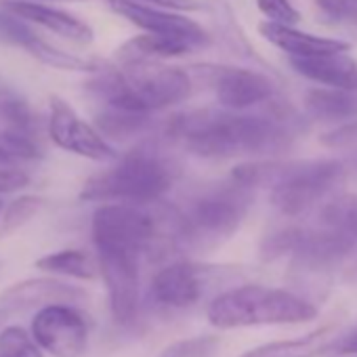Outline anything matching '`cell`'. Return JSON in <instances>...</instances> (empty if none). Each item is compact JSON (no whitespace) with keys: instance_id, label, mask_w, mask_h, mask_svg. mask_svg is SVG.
<instances>
[{"instance_id":"obj_30","label":"cell","mask_w":357,"mask_h":357,"mask_svg":"<svg viewBox=\"0 0 357 357\" xmlns=\"http://www.w3.org/2000/svg\"><path fill=\"white\" fill-rule=\"evenodd\" d=\"M321 145L330 149H353L357 151V122L340 124L321 135Z\"/></svg>"},{"instance_id":"obj_3","label":"cell","mask_w":357,"mask_h":357,"mask_svg":"<svg viewBox=\"0 0 357 357\" xmlns=\"http://www.w3.org/2000/svg\"><path fill=\"white\" fill-rule=\"evenodd\" d=\"M206 315L215 328L234 330L250 326L307 324L317 317V307L288 290L246 284L215 296Z\"/></svg>"},{"instance_id":"obj_8","label":"cell","mask_w":357,"mask_h":357,"mask_svg":"<svg viewBox=\"0 0 357 357\" xmlns=\"http://www.w3.org/2000/svg\"><path fill=\"white\" fill-rule=\"evenodd\" d=\"M32 336L53 357H84L89 351V324L70 303H51L32 317Z\"/></svg>"},{"instance_id":"obj_1","label":"cell","mask_w":357,"mask_h":357,"mask_svg":"<svg viewBox=\"0 0 357 357\" xmlns=\"http://www.w3.org/2000/svg\"><path fill=\"white\" fill-rule=\"evenodd\" d=\"M168 132L202 158L269 155L284 151L292 141L290 130L278 120L215 109L174 116L168 124Z\"/></svg>"},{"instance_id":"obj_16","label":"cell","mask_w":357,"mask_h":357,"mask_svg":"<svg viewBox=\"0 0 357 357\" xmlns=\"http://www.w3.org/2000/svg\"><path fill=\"white\" fill-rule=\"evenodd\" d=\"M290 66L296 74L305 76L307 80L332 86V89H344V91H357V61L347 55V51L336 53H317V55H290Z\"/></svg>"},{"instance_id":"obj_22","label":"cell","mask_w":357,"mask_h":357,"mask_svg":"<svg viewBox=\"0 0 357 357\" xmlns=\"http://www.w3.org/2000/svg\"><path fill=\"white\" fill-rule=\"evenodd\" d=\"M24 49H28L38 61H43L45 66H51L55 70H66V72H97L99 70L97 61L66 53V51L40 40L38 36H34L30 43H26Z\"/></svg>"},{"instance_id":"obj_11","label":"cell","mask_w":357,"mask_h":357,"mask_svg":"<svg viewBox=\"0 0 357 357\" xmlns=\"http://www.w3.org/2000/svg\"><path fill=\"white\" fill-rule=\"evenodd\" d=\"M196 76L211 84L217 93V101L227 109H246L267 101L273 95V82L250 70L225 68V66H202L196 68Z\"/></svg>"},{"instance_id":"obj_32","label":"cell","mask_w":357,"mask_h":357,"mask_svg":"<svg viewBox=\"0 0 357 357\" xmlns=\"http://www.w3.org/2000/svg\"><path fill=\"white\" fill-rule=\"evenodd\" d=\"M344 355H357V324L351 326L347 332L332 336V340L326 344L321 357H344Z\"/></svg>"},{"instance_id":"obj_29","label":"cell","mask_w":357,"mask_h":357,"mask_svg":"<svg viewBox=\"0 0 357 357\" xmlns=\"http://www.w3.org/2000/svg\"><path fill=\"white\" fill-rule=\"evenodd\" d=\"M0 145H3L5 149H9L15 158H28V160L40 158V149H38L32 135L5 130V132H0Z\"/></svg>"},{"instance_id":"obj_18","label":"cell","mask_w":357,"mask_h":357,"mask_svg":"<svg viewBox=\"0 0 357 357\" xmlns=\"http://www.w3.org/2000/svg\"><path fill=\"white\" fill-rule=\"evenodd\" d=\"M192 49L194 47L181 38L145 32L143 36H135L128 43H124L118 49V59L122 63L135 59H168V57H181Z\"/></svg>"},{"instance_id":"obj_14","label":"cell","mask_w":357,"mask_h":357,"mask_svg":"<svg viewBox=\"0 0 357 357\" xmlns=\"http://www.w3.org/2000/svg\"><path fill=\"white\" fill-rule=\"evenodd\" d=\"M84 292L72 284H66L55 278H32L24 280L20 284L9 286L3 294H0V309H3L9 317L40 309L51 303H74L82 298Z\"/></svg>"},{"instance_id":"obj_35","label":"cell","mask_w":357,"mask_h":357,"mask_svg":"<svg viewBox=\"0 0 357 357\" xmlns=\"http://www.w3.org/2000/svg\"><path fill=\"white\" fill-rule=\"evenodd\" d=\"M15 160H17V158H15L9 149H5L3 145H0V168H3V166H13Z\"/></svg>"},{"instance_id":"obj_15","label":"cell","mask_w":357,"mask_h":357,"mask_svg":"<svg viewBox=\"0 0 357 357\" xmlns=\"http://www.w3.org/2000/svg\"><path fill=\"white\" fill-rule=\"evenodd\" d=\"M3 9L17 15L24 22H32L36 26H43V28L55 32L57 36H61L74 45H80V47L91 45L95 38V32L89 24H84L82 20H78L66 11H59V9H53L47 5L24 3V0H5Z\"/></svg>"},{"instance_id":"obj_9","label":"cell","mask_w":357,"mask_h":357,"mask_svg":"<svg viewBox=\"0 0 357 357\" xmlns=\"http://www.w3.org/2000/svg\"><path fill=\"white\" fill-rule=\"evenodd\" d=\"M99 271L109 294V309L120 326H132L139 315V255L97 248Z\"/></svg>"},{"instance_id":"obj_38","label":"cell","mask_w":357,"mask_h":357,"mask_svg":"<svg viewBox=\"0 0 357 357\" xmlns=\"http://www.w3.org/2000/svg\"><path fill=\"white\" fill-rule=\"evenodd\" d=\"M0 213H3V200H0Z\"/></svg>"},{"instance_id":"obj_6","label":"cell","mask_w":357,"mask_h":357,"mask_svg":"<svg viewBox=\"0 0 357 357\" xmlns=\"http://www.w3.org/2000/svg\"><path fill=\"white\" fill-rule=\"evenodd\" d=\"M252 202L250 190L234 183L198 198L185 217V242L196 246H217L231 238L242 225Z\"/></svg>"},{"instance_id":"obj_7","label":"cell","mask_w":357,"mask_h":357,"mask_svg":"<svg viewBox=\"0 0 357 357\" xmlns=\"http://www.w3.org/2000/svg\"><path fill=\"white\" fill-rule=\"evenodd\" d=\"M118 74L145 112L181 103L192 95L190 74L181 68L164 66L158 59L124 61Z\"/></svg>"},{"instance_id":"obj_2","label":"cell","mask_w":357,"mask_h":357,"mask_svg":"<svg viewBox=\"0 0 357 357\" xmlns=\"http://www.w3.org/2000/svg\"><path fill=\"white\" fill-rule=\"evenodd\" d=\"M340 160H294V162H246L231 176L244 188H271L273 206L286 217H298L328 198L342 181Z\"/></svg>"},{"instance_id":"obj_36","label":"cell","mask_w":357,"mask_h":357,"mask_svg":"<svg viewBox=\"0 0 357 357\" xmlns=\"http://www.w3.org/2000/svg\"><path fill=\"white\" fill-rule=\"evenodd\" d=\"M9 319H11V317H9L3 309H0V328H5V324H7Z\"/></svg>"},{"instance_id":"obj_10","label":"cell","mask_w":357,"mask_h":357,"mask_svg":"<svg viewBox=\"0 0 357 357\" xmlns=\"http://www.w3.org/2000/svg\"><path fill=\"white\" fill-rule=\"evenodd\" d=\"M51 139L66 151L78 153L97 162L118 160L116 149L86 122L78 118V114L70 107L68 101L53 95L51 97V118H49Z\"/></svg>"},{"instance_id":"obj_13","label":"cell","mask_w":357,"mask_h":357,"mask_svg":"<svg viewBox=\"0 0 357 357\" xmlns=\"http://www.w3.org/2000/svg\"><path fill=\"white\" fill-rule=\"evenodd\" d=\"M206 290V271L194 263H170L151 280V298L170 309L196 305Z\"/></svg>"},{"instance_id":"obj_19","label":"cell","mask_w":357,"mask_h":357,"mask_svg":"<svg viewBox=\"0 0 357 357\" xmlns=\"http://www.w3.org/2000/svg\"><path fill=\"white\" fill-rule=\"evenodd\" d=\"M305 107L319 120H351L357 118V91L313 89L305 95Z\"/></svg>"},{"instance_id":"obj_28","label":"cell","mask_w":357,"mask_h":357,"mask_svg":"<svg viewBox=\"0 0 357 357\" xmlns=\"http://www.w3.org/2000/svg\"><path fill=\"white\" fill-rule=\"evenodd\" d=\"M257 7L273 24L296 26L301 20V13L292 7L290 0H257Z\"/></svg>"},{"instance_id":"obj_39","label":"cell","mask_w":357,"mask_h":357,"mask_svg":"<svg viewBox=\"0 0 357 357\" xmlns=\"http://www.w3.org/2000/svg\"><path fill=\"white\" fill-rule=\"evenodd\" d=\"M0 271H3V263H0Z\"/></svg>"},{"instance_id":"obj_21","label":"cell","mask_w":357,"mask_h":357,"mask_svg":"<svg viewBox=\"0 0 357 357\" xmlns=\"http://www.w3.org/2000/svg\"><path fill=\"white\" fill-rule=\"evenodd\" d=\"M36 269L78 280H95L99 265L82 250H59L36 261Z\"/></svg>"},{"instance_id":"obj_34","label":"cell","mask_w":357,"mask_h":357,"mask_svg":"<svg viewBox=\"0 0 357 357\" xmlns=\"http://www.w3.org/2000/svg\"><path fill=\"white\" fill-rule=\"evenodd\" d=\"M137 3H149V5H158V7L174 9V11H198V9H202L200 0H137Z\"/></svg>"},{"instance_id":"obj_17","label":"cell","mask_w":357,"mask_h":357,"mask_svg":"<svg viewBox=\"0 0 357 357\" xmlns=\"http://www.w3.org/2000/svg\"><path fill=\"white\" fill-rule=\"evenodd\" d=\"M259 32L265 40L275 45L278 49L286 51L288 55L301 57V55H317V53H336V51H349L347 43L334 40V38H321L307 32L296 30L294 26H282L273 22H265L259 26Z\"/></svg>"},{"instance_id":"obj_24","label":"cell","mask_w":357,"mask_h":357,"mask_svg":"<svg viewBox=\"0 0 357 357\" xmlns=\"http://www.w3.org/2000/svg\"><path fill=\"white\" fill-rule=\"evenodd\" d=\"M0 122H3L11 132L32 135L36 130V118L32 114V107L17 97L13 91H0Z\"/></svg>"},{"instance_id":"obj_25","label":"cell","mask_w":357,"mask_h":357,"mask_svg":"<svg viewBox=\"0 0 357 357\" xmlns=\"http://www.w3.org/2000/svg\"><path fill=\"white\" fill-rule=\"evenodd\" d=\"M45 206V200L38 196H22L17 200H13L5 213L3 219H0V238H7L13 231L22 229L32 217H36Z\"/></svg>"},{"instance_id":"obj_26","label":"cell","mask_w":357,"mask_h":357,"mask_svg":"<svg viewBox=\"0 0 357 357\" xmlns=\"http://www.w3.org/2000/svg\"><path fill=\"white\" fill-rule=\"evenodd\" d=\"M0 357H45L32 332L22 326L0 328Z\"/></svg>"},{"instance_id":"obj_5","label":"cell","mask_w":357,"mask_h":357,"mask_svg":"<svg viewBox=\"0 0 357 357\" xmlns=\"http://www.w3.org/2000/svg\"><path fill=\"white\" fill-rule=\"evenodd\" d=\"M357 246V194H338L321 204L313 227H298L292 261L309 273H324Z\"/></svg>"},{"instance_id":"obj_37","label":"cell","mask_w":357,"mask_h":357,"mask_svg":"<svg viewBox=\"0 0 357 357\" xmlns=\"http://www.w3.org/2000/svg\"><path fill=\"white\" fill-rule=\"evenodd\" d=\"M353 166L357 168V151H355V155H353Z\"/></svg>"},{"instance_id":"obj_33","label":"cell","mask_w":357,"mask_h":357,"mask_svg":"<svg viewBox=\"0 0 357 357\" xmlns=\"http://www.w3.org/2000/svg\"><path fill=\"white\" fill-rule=\"evenodd\" d=\"M28 183H30V174L26 170L13 168V166L0 168V196L24 190L28 188Z\"/></svg>"},{"instance_id":"obj_23","label":"cell","mask_w":357,"mask_h":357,"mask_svg":"<svg viewBox=\"0 0 357 357\" xmlns=\"http://www.w3.org/2000/svg\"><path fill=\"white\" fill-rule=\"evenodd\" d=\"M147 112H128L118 107H109L107 112L97 116L99 135L112 139H126L130 135H137L147 126Z\"/></svg>"},{"instance_id":"obj_31","label":"cell","mask_w":357,"mask_h":357,"mask_svg":"<svg viewBox=\"0 0 357 357\" xmlns=\"http://www.w3.org/2000/svg\"><path fill=\"white\" fill-rule=\"evenodd\" d=\"M317 7L332 22H357V0H317Z\"/></svg>"},{"instance_id":"obj_20","label":"cell","mask_w":357,"mask_h":357,"mask_svg":"<svg viewBox=\"0 0 357 357\" xmlns=\"http://www.w3.org/2000/svg\"><path fill=\"white\" fill-rule=\"evenodd\" d=\"M332 328H317L301 338L275 340L246 351L242 357H321L326 344L332 340Z\"/></svg>"},{"instance_id":"obj_40","label":"cell","mask_w":357,"mask_h":357,"mask_svg":"<svg viewBox=\"0 0 357 357\" xmlns=\"http://www.w3.org/2000/svg\"><path fill=\"white\" fill-rule=\"evenodd\" d=\"M355 357H357V355H355Z\"/></svg>"},{"instance_id":"obj_27","label":"cell","mask_w":357,"mask_h":357,"mask_svg":"<svg viewBox=\"0 0 357 357\" xmlns=\"http://www.w3.org/2000/svg\"><path fill=\"white\" fill-rule=\"evenodd\" d=\"M221 347L217 334H200L192 338H181L162 349L158 357H215Z\"/></svg>"},{"instance_id":"obj_12","label":"cell","mask_w":357,"mask_h":357,"mask_svg":"<svg viewBox=\"0 0 357 357\" xmlns=\"http://www.w3.org/2000/svg\"><path fill=\"white\" fill-rule=\"evenodd\" d=\"M105 3L116 15H122L132 26H137L149 34H164V36L181 38L188 45H192L194 49L211 45L208 32L200 24H196L194 20H190L185 15L166 13V11L147 7L143 3H137V0H105Z\"/></svg>"},{"instance_id":"obj_4","label":"cell","mask_w":357,"mask_h":357,"mask_svg":"<svg viewBox=\"0 0 357 357\" xmlns=\"http://www.w3.org/2000/svg\"><path fill=\"white\" fill-rule=\"evenodd\" d=\"M172 168L153 149L139 147L126 153L116 166L91 176L80 198L89 202H158L172 185Z\"/></svg>"}]
</instances>
